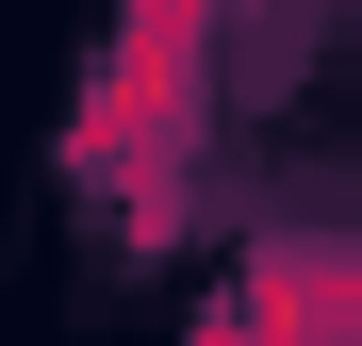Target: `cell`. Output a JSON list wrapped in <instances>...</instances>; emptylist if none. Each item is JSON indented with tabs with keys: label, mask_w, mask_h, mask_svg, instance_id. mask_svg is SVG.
<instances>
[{
	"label": "cell",
	"mask_w": 362,
	"mask_h": 346,
	"mask_svg": "<svg viewBox=\"0 0 362 346\" xmlns=\"http://www.w3.org/2000/svg\"><path fill=\"white\" fill-rule=\"evenodd\" d=\"M198 33H214V0H132V33L99 67V115H83L99 198H165V165H198Z\"/></svg>",
	"instance_id": "1"
},
{
	"label": "cell",
	"mask_w": 362,
	"mask_h": 346,
	"mask_svg": "<svg viewBox=\"0 0 362 346\" xmlns=\"http://www.w3.org/2000/svg\"><path fill=\"white\" fill-rule=\"evenodd\" d=\"M230 313L264 346H362V248H264Z\"/></svg>",
	"instance_id": "2"
}]
</instances>
